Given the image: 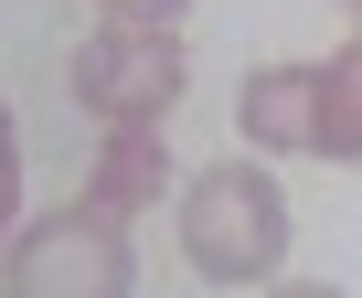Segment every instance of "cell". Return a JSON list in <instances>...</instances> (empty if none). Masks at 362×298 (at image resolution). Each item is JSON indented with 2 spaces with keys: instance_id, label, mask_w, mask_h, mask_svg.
Wrapping results in <instances>:
<instances>
[{
  "instance_id": "1",
  "label": "cell",
  "mask_w": 362,
  "mask_h": 298,
  "mask_svg": "<svg viewBox=\"0 0 362 298\" xmlns=\"http://www.w3.org/2000/svg\"><path fill=\"white\" fill-rule=\"evenodd\" d=\"M181 256H192L214 287H267L277 256H288V192L245 160H214L181 181Z\"/></svg>"
},
{
  "instance_id": "2",
  "label": "cell",
  "mask_w": 362,
  "mask_h": 298,
  "mask_svg": "<svg viewBox=\"0 0 362 298\" xmlns=\"http://www.w3.org/2000/svg\"><path fill=\"white\" fill-rule=\"evenodd\" d=\"M139 287V256H128V224L96 213V203H54L11 234L0 256V298H128Z\"/></svg>"
},
{
  "instance_id": "3",
  "label": "cell",
  "mask_w": 362,
  "mask_h": 298,
  "mask_svg": "<svg viewBox=\"0 0 362 298\" xmlns=\"http://www.w3.org/2000/svg\"><path fill=\"white\" fill-rule=\"evenodd\" d=\"M192 85L170 22H107L96 43H75V107H96L107 128H160Z\"/></svg>"
},
{
  "instance_id": "4",
  "label": "cell",
  "mask_w": 362,
  "mask_h": 298,
  "mask_svg": "<svg viewBox=\"0 0 362 298\" xmlns=\"http://www.w3.org/2000/svg\"><path fill=\"white\" fill-rule=\"evenodd\" d=\"M245 149H320V64H267L235 96Z\"/></svg>"
},
{
  "instance_id": "5",
  "label": "cell",
  "mask_w": 362,
  "mask_h": 298,
  "mask_svg": "<svg viewBox=\"0 0 362 298\" xmlns=\"http://www.w3.org/2000/svg\"><path fill=\"white\" fill-rule=\"evenodd\" d=\"M160 192H170V138H160V128H107L86 203H96V213H149Z\"/></svg>"
},
{
  "instance_id": "6",
  "label": "cell",
  "mask_w": 362,
  "mask_h": 298,
  "mask_svg": "<svg viewBox=\"0 0 362 298\" xmlns=\"http://www.w3.org/2000/svg\"><path fill=\"white\" fill-rule=\"evenodd\" d=\"M320 160H362V43L320 64Z\"/></svg>"
},
{
  "instance_id": "7",
  "label": "cell",
  "mask_w": 362,
  "mask_h": 298,
  "mask_svg": "<svg viewBox=\"0 0 362 298\" xmlns=\"http://www.w3.org/2000/svg\"><path fill=\"white\" fill-rule=\"evenodd\" d=\"M22 213V138H11V107H0V224Z\"/></svg>"
},
{
  "instance_id": "8",
  "label": "cell",
  "mask_w": 362,
  "mask_h": 298,
  "mask_svg": "<svg viewBox=\"0 0 362 298\" xmlns=\"http://www.w3.org/2000/svg\"><path fill=\"white\" fill-rule=\"evenodd\" d=\"M181 0H107V22H170Z\"/></svg>"
},
{
  "instance_id": "9",
  "label": "cell",
  "mask_w": 362,
  "mask_h": 298,
  "mask_svg": "<svg viewBox=\"0 0 362 298\" xmlns=\"http://www.w3.org/2000/svg\"><path fill=\"white\" fill-rule=\"evenodd\" d=\"M267 298H341L330 277H267Z\"/></svg>"
},
{
  "instance_id": "10",
  "label": "cell",
  "mask_w": 362,
  "mask_h": 298,
  "mask_svg": "<svg viewBox=\"0 0 362 298\" xmlns=\"http://www.w3.org/2000/svg\"><path fill=\"white\" fill-rule=\"evenodd\" d=\"M341 11H362V0H341Z\"/></svg>"
}]
</instances>
